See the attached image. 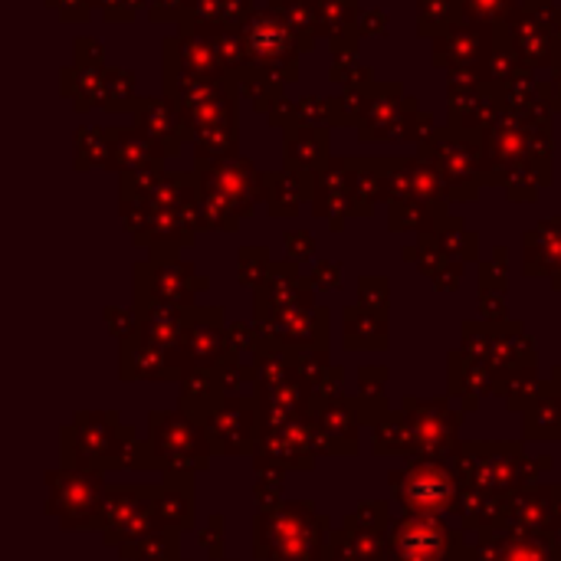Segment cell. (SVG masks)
<instances>
[{
  "label": "cell",
  "instance_id": "1",
  "mask_svg": "<svg viewBox=\"0 0 561 561\" xmlns=\"http://www.w3.org/2000/svg\"><path fill=\"white\" fill-rule=\"evenodd\" d=\"M398 493L417 516H437L444 506H450L454 480L440 467H411L401 477Z\"/></svg>",
  "mask_w": 561,
  "mask_h": 561
},
{
  "label": "cell",
  "instance_id": "2",
  "mask_svg": "<svg viewBox=\"0 0 561 561\" xmlns=\"http://www.w3.org/2000/svg\"><path fill=\"white\" fill-rule=\"evenodd\" d=\"M444 539H450L444 529H437L434 523L421 519V523H404L398 533V552L404 561H431L440 549Z\"/></svg>",
  "mask_w": 561,
  "mask_h": 561
}]
</instances>
